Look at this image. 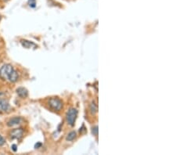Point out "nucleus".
I'll list each match as a JSON object with an SVG mask.
<instances>
[{"label":"nucleus","mask_w":176,"mask_h":155,"mask_svg":"<svg viewBox=\"0 0 176 155\" xmlns=\"http://www.w3.org/2000/svg\"><path fill=\"white\" fill-rule=\"evenodd\" d=\"M13 70L14 68L11 64H5L0 69V77L3 80H9V76Z\"/></svg>","instance_id":"obj_1"},{"label":"nucleus","mask_w":176,"mask_h":155,"mask_svg":"<svg viewBox=\"0 0 176 155\" xmlns=\"http://www.w3.org/2000/svg\"><path fill=\"white\" fill-rule=\"evenodd\" d=\"M49 107L54 110L60 111L63 107V103L58 97H52L49 100Z\"/></svg>","instance_id":"obj_2"},{"label":"nucleus","mask_w":176,"mask_h":155,"mask_svg":"<svg viewBox=\"0 0 176 155\" xmlns=\"http://www.w3.org/2000/svg\"><path fill=\"white\" fill-rule=\"evenodd\" d=\"M77 116V110L75 108H70L67 113V122L70 126L75 125V122L76 121Z\"/></svg>","instance_id":"obj_3"},{"label":"nucleus","mask_w":176,"mask_h":155,"mask_svg":"<svg viewBox=\"0 0 176 155\" xmlns=\"http://www.w3.org/2000/svg\"><path fill=\"white\" fill-rule=\"evenodd\" d=\"M23 135V130L22 129H13L10 132V138L13 139H20Z\"/></svg>","instance_id":"obj_4"},{"label":"nucleus","mask_w":176,"mask_h":155,"mask_svg":"<svg viewBox=\"0 0 176 155\" xmlns=\"http://www.w3.org/2000/svg\"><path fill=\"white\" fill-rule=\"evenodd\" d=\"M22 122H23V119H22L21 117H14L7 122V125L9 127L16 126V125H18V124H21Z\"/></svg>","instance_id":"obj_5"},{"label":"nucleus","mask_w":176,"mask_h":155,"mask_svg":"<svg viewBox=\"0 0 176 155\" xmlns=\"http://www.w3.org/2000/svg\"><path fill=\"white\" fill-rule=\"evenodd\" d=\"M16 93L21 98H26L28 95V92L25 88L21 87V88H18L16 89Z\"/></svg>","instance_id":"obj_6"},{"label":"nucleus","mask_w":176,"mask_h":155,"mask_svg":"<svg viewBox=\"0 0 176 155\" xmlns=\"http://www.w3.org/2000/svg\"><path fill=\"white\" fill-rule=\"evenodd\" d=\"M21 42L23 47H24L26 49H31L32 47H36V45L35 43H33L32 42H30V41H28V40H21Z\"/></svg>","instance_id":"obj_7"},{"label":"nucleus","mask_w":176,"mask_h":155,"mask_svg":"<svg viewBox=\"0 0 176 155\" xmlns=\"http://www.w3.org/2000/svg\"><path fill=\"white\" fill-rule=\"evenodd\" d=\"M0 107L3 111L8 110L9 108V102L6 100H0Z\"/></svg>","instance_id":"obj_8"},{"label":"nucleus","mask_w":176,"mask_h":155,"mask_svg":"<svg viewBox=\"0 0 176 155\" xmlns=\"http://www.w3.org/2000/svg\"><path fill=\"white\" fill-rule=\"evenodd\" d=\"M17 79H18V73L14 70L12 72L11 75H10V76H9L8 81H9L10 82H16L17 81Z\"/></svg>","instance_id":"obj_9"},{"label":"nucleus","mask_w":176,"mask_h":155,"mask_svg":"<svg viewBox=\"0 0 176 155\" xmlns=\"http://www.w3.org/2000/svg\"><path fill=\"white\" fill-rule=\"evenodd\" d=\"M90 110H91L92 114H95L98 112V106H97V104L94 101L91 103V105H90Z\"/></svg>","instance_id":"obj_10"},{"label":"nucleus","mask_w":176,"mask_h":155,"mask_svg":"<svg viewBox=\"0 0 176 155\" xmlns=\"http://www.w3.org/2000/svg\"><path fill=\"white\" fill-rule=\"evenodd\" d=\"M75 138H76V132H75V131H72L70 132V133H68L66 139H67V141H72L74 140Z\"/></svg>","instance_id":"obj_11"},{"label":"nucleus","mask_w":176,"mask_h":155,"mask_svg":"<svg viewBox=\"0 0 176 155\" xmlns=\"http://www.w3.org/2000/svg\"><path fill=\"white\" fill-rule=\"evenodd\" d=\"M92 133L93 134L94 136H98V126H97V125H96V126L92 128Z\"/></svg>","instance_id":"obj_12"},{"label":"nucleus","mask_w":176,"mask_h":155,"mask_svg":"<svg viewBox=\"0 0 176 155\" xmlns=\"http://www.w3.org/2000/svg\"><path fill=\"white\" fill-rule=\"evenodd\" d=\"M28 3H29V6L32 8L35 7V6H36V1L35 0H28Z\"/></svg>","instance_id":"obj_13"},{"label":"nucleus","mask_w":176,"mask_h":155,"mask_svg":"<svg viewBox=\"0 0 176 155\" xmlns=\"http://www.w3.org/2000/svg\"><path fill=\"white\" fill-rule=\"evenodd\" d=\"M5 143H6V140H5V139L2 137L1 135H0V146L4 145Z\"/></svg>","instance_id":"obj_14"},{"label":"nucleus","mask_w":176,"mask_h":155,"mask_svg":"<svg viewBox=\"0 0 176 155\" xmlns=\"http://www.w3.org/2000/svg\"><path fill=\"white\" fill-rule=\"evenodd\" d=\"M11 148L13 149V150L14 152H16V145H15V144H13L11 146Z\"/></svg>","instance_id":"obj_15"},{"label":"nucleus","mask_w":176,"mask_h":155,"mask_svg":"<svg viewBox=\"0 0 176 155\" xmlns=\"http://www.w3.org/2000/svg\"><path fill=\"white\" fill-rule=\"evenodd\" d=\"M42 146V143H38V144H36V145H35V147L36 148H38V147H39V146Z\"/></svg>","instance_id":"obj_16"},{"label":"nucleus","mask_w":176,"mask_h":155,"mask_svg":"<svg viewBox=\"0 0 176 155\" xmlns=\"http://www.w3.org/2000/svg\"><path fill=\"white\" fill-rule=\"evenodd\" d=\"M0 20H1V16H0Z\"/></svg>","instance_id":"obj_17"}]
</instances>
